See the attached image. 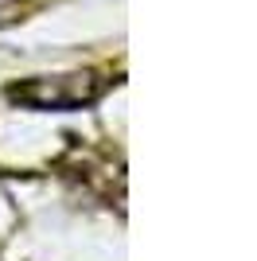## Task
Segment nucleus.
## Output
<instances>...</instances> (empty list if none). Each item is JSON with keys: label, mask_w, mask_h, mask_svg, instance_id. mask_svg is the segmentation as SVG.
Wrapping results in <instances>:
<instances>
[{"label": "nucleus", "mask_w": 257, "mask_h": 261, "mask_svg": "<svg viewBox=\"0 0 257 261\" xmlns=\"http://www.w3.org/2000/svg\"><path fill=\"white\" fill-rule=\"evenodd\" d=\"M97 90L90 74H70V78H35L28 86H12V98L28 101L35 109H78L86 101L97 98Z\"/></svg>", "instance_id": "1"}]
</instances>
